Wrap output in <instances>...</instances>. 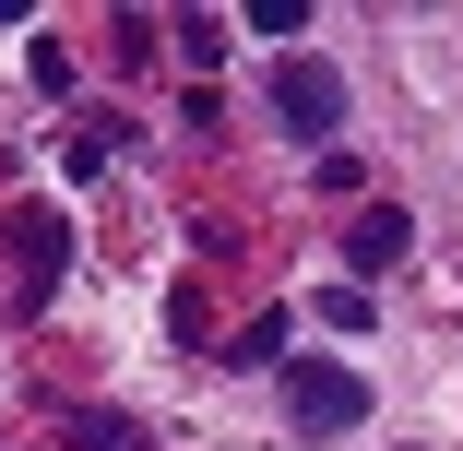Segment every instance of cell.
I'll return each mask as SVG.
<instances>
[{"label":"cell","mask_w":463,"mask_h":451,"mask_svg":"<svg viewBox=\"0 0 463 451\" xmlns=\"http://www.w3.org/2000/svg\"><path fill=\"white\" fill-rule=\"evenodd\" d=\"M273 119H286L298 143H333L345 131V71L333 60H286V71H273Z\"/></svg>","instance_id":"obj_2"},{"label":"cell","mask_w":463,"mask_h":451,"mask_svg":"<svg viewBox=\"0 0 463 451\" xmlns=\"http://www.w3.org/2000/svg\"><path fill=\"white\" fill-rule=\"evenodd\" d=\"M71 439H83V451H155L131 416H71Z\"/></svg>","instance_id":"obj_6"},{"label":"cell","mask_w":463,"mask_h":451,"mask_svg":"<svg viewBox=\"0 0 463 451\" xmlns=\"http://www.w3.org/2000/svg\"><path fill=\"white\" fill-rule=\"evenodd\" d=\"M404 249H416V226H404L392 202H368V214L345 226V261H356V274H392V261H404Z\"/></svg>","instance_id":"obj_4"},{"label":"cell","mask_w":463,"mask_h":451,"mask_svg":"<svg viewBox=\"0 0 463 451\" xmlns=\"http://www.w3.org/2000/svg\"><path fill=\"white\" fill-rule=\"evenodd\" d=\"M286 333H298L286 309H261L250 333H226V356H238V369H286Z\"/></svg>","instance_id":"obj_5"},{"label":"cell","mask_w":463,"mask_h":451,"mask_svg":"<svg viewBox=\"0 0 463 451\" xmlns=\"http://www.w3.org/2000/svg\"><path fill=\"white\" fill-rule=\"evenodd\" d=\"M286 416L309 439H345V428H368V381L345 356H286Z\"/></svg>","instance_id":"obj_1"},{"label":"cell","mask_w":463,"mask_h":451,"mask_svg":"<svg viewBox=\"0 0 463 451\" xmlns=\"http://www.w3.org/2000/svg\"><path fill=\"white\" fill-rule=\"evenodd\" d=\"M13 249H24V321H36L48 286H60V261H71V226H60L48 202H24V214H13Z\"/></svg>","instance_id":"obj_3"}]
</instances>
